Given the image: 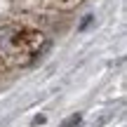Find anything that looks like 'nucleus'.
<instances>
[{"label": "nucleus", "mask_w": 127, "mask_h": 127, "mask_svg": "<svg viewBox=\"0 0 127 127\" xmlns=\"http://www.w3.org/2000/svg\"><path fill=\"white\" fill-rule=\"evenodd\" d=\"M45 42L40 31L26 26H0V64L2 66H26L40 54V47Z\"/></svg>", "instance_id": "obj_1"}, {"label": "nucleus", "mask_w": 127, "mask_h": 127, "mask_svg": "<svg viewBox=\"0 0 127 127\" xmlns=\"http://www.w3.org/2000/svg\"><path fill=\"white\" fill-rule=\"evenodd\" d=\"M47 2H50L52 7H57V9H73V7H78L82 0H47Z\"/></svg>", "instance_id": "obj_2"}]
</instances>
